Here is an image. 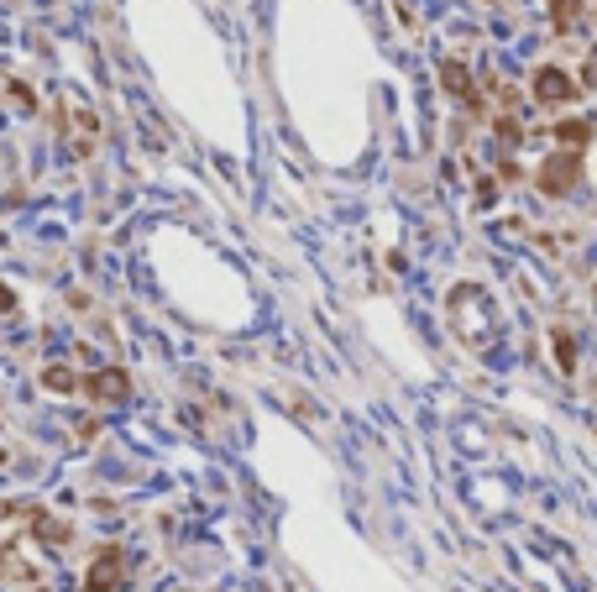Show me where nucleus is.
I'll use <instances>...</instances> for the list:
<instances>
[{
    "instance_id": "nucleus-5",
    "label": "nucleus",
    "mask_w": 597,
    "mask_h": 592,
    "mask_svg": "<svg viewBox=\"0 0 597 592\" xmlns=\"http://www.w3.org/2000/svg\"><path fill=\"white\" fill-rule=\"evenodd\" d=\"M440 85H446V95H456L461 106H477V89H471V68L461 64V58H446V64H440Z\"/></svg>"
},
{
    "instance_id": "nucleus-3",
    "label": "nucleus",
    "mask_w": 597,
    "mask_h": 592,
    "mask_svg": "<svg viewBox=\"0 0 597 592\" xmlns=\"http://www.w3.org/2000/svg\"><path fill=\"white\" fill-rule=\"evenodd\" d=\"M576 95H582V89H576V79L572 74H566V68H540V74H534V100H540V106H551V110H561V106H572Z\"/></svg>"
},
{
    "instance_id": "nucleus-4",
    "label": "nucleus",
    "mask_w": 597,
    "mask_h": 592,
    "mask_svg": "<svg viewBox=\"0 0 597 592\" xmlns=\"http://www.w3.org/2000/svg\"><path fill=\"white\" fill-rule=\"evenodd\" d=\"M79 393L95 403H121L131 393V378L121 373V367H100V373H89V378H79Z\"/></svg>"
},
{
    "instance_id": "nucleus-6",
    "label": "nucleus",
    "mask_w": 597,
    "mask_h": 592,
    "mask_svg": "<svg viewBox=\"0 0 597 592\" xmlns=\"http://www.w3.org/2000/svg\"><path fill=\"white\" fill-rule=\"evenodd\" d=\"M555 142L566 152H582L592 142V121H555Z\"/></svg>"
},
{
    "instance_id": "nucleus-9",
    "label": "nucleus",
    "mask_w": 597,
    "mask_h": 592,
    "mask_svg": "<svg viewBox=\"0 0 597 592\" xmlns=\"http://www.w3.org/2000/svg\"><path fill=\"white\" fill-rule=\"evenodd\" d=\"M498 137H503V142H519V137H524V127H519L513 116H503V121H498Z\"/></svg>"
},
{
    "instance_id": "nucleus-11",
    "label": "nucleus",
    "mask_w": 597,
    "mask_h": 592,
    "mask_svg": "<svg viewBox=\"0 0 597 592\" xmlns=\"http://www.w3.org/2000/svg\"><path fill=\"white\" fill-rule=\"evenodd\" d=\"M0 466H5V451H0Z\"/></svg>"
},
{
    "instance_id": "nucleus-1",
    "label": "nucleus",
    "mask_w": 597,
    "mask_h": 592,
    "mask_svg": "<svg viewBox=\"0 0 597 592\" xmlns=\"http://www.w3.org/2000/svg\"><path fill=\"white\" fill-rule=\"evenodd\" d=\"M121 582H126V556H121V546H106L85 571V592H116Z\"/></svg>"
},
{
    "instance_id": "nucleus-2",
    "label": "nucleus",
    "mask_w": 597,
    "mask_h": 592,
    "mask_svg": "<svg viewBox=\"0 0 597 592\" xmlns=\"http://www.w3.org/2000/svg\"><path fill=\"white\" fill-rule=\"evenodd\" d=\"M576 179H582V158H576V152H555V158L540 163V189L551 194V199L555 194H572Z\"/></svg>"
},
{
    "instance_id": "nucleus-7",
    "label": "nucleus",
    "mask_w": 597,
    "mask_h": 592,
    "mask_svg": "<svg viewBox=\"0 0 597 592\" xmlns=\"http://www.w3.org/2000/svg\"><path fill=\"white\" fill-rule=\"evenodd\" d=\"M43 388L47 393H79V378L68 367H43Z\"/></svg>"
},
{
    "instance_id": "nucleus-10",
    "label": "nucleus",
    "mask_w": 597,
    "mask_h": 592,
    "mask_svg": "<svg viewBox=\"0 0 597 592\" xmlns=\"http://www.w3.org/2000/svg\"><path fill=\"white\" fill-rule=\"evenodd\" d=\"M587 85L597 89V58H592V64H587Z\"/></svg>"
},
{
    "instance_id": "nucleus-8",
    "label": "nucleus",
    "mask_w": 597,
    "mask_h": 592,
    "mask_svg": "<svg viewBox=\"0 0 597 592\" xmlns=\"http://www.w3.org/2000/svg\"><path fill=\"white\" fill-rule=\"evenodd\" d=\"M555 362H561L566 373H572V367H576V341L566 336V331H555Z\"/></svg>"
}]
</instances>
